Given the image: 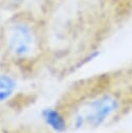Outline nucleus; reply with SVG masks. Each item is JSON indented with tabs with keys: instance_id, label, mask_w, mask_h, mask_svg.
Here are the masks:
<instances>
[{
	"instance_id": "f257e3e1",
	"label": "nucleus",
	"mask_w": 132,
	"mask_h": 133,
	"mask_svg": "<svg viewBox=\"0 0 132 133\" xmlns=\"http://www.w3.org/2000/svg\"><path fill=\"white\" fill-rule=\"evenodd\" d=\"M6 52L17 60H27L38 51V37L34 26L26 19H15L4 31Z\"/></svg>"
},
{
	"instance_id": "f03ea898",
	"label": "nucleus",
	"mask_w": 132,
	"mask_h": 133,
	"mask_svg": "<svg viewBox=\"0 0 132 133\" xmlns=\"http://www.w3.org/2000/svg\"><path fill=\"white\" fill-rule=\"evenodd\" d=\"M10 4H14V5H21L22 3L25 2V0H7Z\"/></svg>"
}]
</instances>
